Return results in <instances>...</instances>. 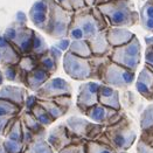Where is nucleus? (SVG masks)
I'll return each mask as SVG.
<instances>
[{
  "instance_id": "obj_27",
  "label": "nucleus",
  "mask_w": 153,
  "mask_h": 153,
  "mask_svg": "<svg viewBox=\"0 0 153 153\" xmlns=\"http://www.w3.org/2000/svg\"><path fill=\"white\" fill-rule=\"evenodd\" d=\"M38 62H39V65H40L41 68H43L45 70H47L51 75H54V74L57 71L60 60H57V59L51 54V51L48 49L43 55H41L40 57H38Z\"/></svg>"
},
{
  "instance_id": "obj_14",
  "label": "nucleus",
  "mask_w": 153,
  "mask_h": 153,
  "mask_svg": "<svg viewBox=\"0 0 153 153\" xmlns=\"http://www.w3.org/2000/svg\"><path fill=\"white\" fill-rule=\"evenodd\" d=\"M28 16L33 22V25L36 26V28L47 33L48 26H49V19H51L49 0L35 1L28 12Z\"/></svg>"
},
{
  "instance_id": "obj_23",
  "label": "nucleus",
  "mask_w": 153,
  "mask_h": 153,
  "mask_svg": "<svg viewBox=\"0 0 153 153\" xmlns=\"http://www.w3.org/2000/svg\"><path fill=\"white\" fill-rule=\"evenodd\" d=\"M24 153H56L51 144L48 143L46 134H38L35 138L30 141L28 145H26Z\"/></svg>"
},
{
  "instance_id": "obj_38",
  "label": "nucleus",
  "mask_w": 153,
  "mask_h": 153,
  "mask_svg": "<svg viewBox=\"0 0 153 153\" xmlns=\"http://www.w3.org/2000/svg\"><path fill=\"white\" fill-rule=\"evenodd\" d=\"M53 100L55 101V103H56L57 105H60L65 112H68L69 109H70L71 105H73V97H71V96H68V95L59 96V97H55V98H53Z\"/></svg>"
},
{
  "instance_id": "obj_1",
  "label": "nucleus",
  "mask_w": 153,
  "mask_h": 153,
  "mask_svg": "<svg viewBox=\"0 0 153 153\" xmlns=\"http://www.w3.org/2000/svg\"><path fill=\"white\" fill-rule=\"evenodd\" d=\"M109 27L110 25L100 8L97 6H88L74 12L68 38L70 40H89Z\"/></svg>"
},
{
  "instance_id": "obj_32",
  "label": "nucleus",
  "mask_w": 153,
  "mask_h": 153,
  "mask_svg": "<svg viewBox=\"0 0 153 153\" xmlns=\"http://www.w3.org/2000/svg\"><path fill=\"white\" fill-rule=\"evenodd\" d=\"M48 49H49V47H48V45H47L45 38H43L40 33H36V32H35V36H34V41H33L30 55L40 57L41 55H43Z\"/></svg>"
},
{
  "instance_id": "obj_22",
  "label": "nucleus",
  "mask_w": 153,
  "mask_h": 153,
  "mask_svg": "<svg viewBox=\"0 0 153 153\" xmlns=\"http://www.w3.org/2000/svg\"><path fill=\"white\" fill-rule=\"evenodd\" d=\"M0 68L2 70V74H4V77L6 81L18 83V84H22L25 87L27 73L20 68L19 64H4V65H0Z\"/></svg>"
},
{
  "instance_id": "obj_48",
  "label": "nucleus",
  "mask_w": 153,
  "mask_h": 153,
  "mask_svg": "<svg viewBox=\"0 0 153 153\" xmlns=\"http://www.w3.org/2000/svg\"><path fill=\"white\" fill-rule=\"evenodd\" d=\"M15 21L19 22V24H22V25H27V16L25 15V13L18 12L16 18H15Z\"/></svg>"
},
{
  "instance_id": "obj_36",
  "label": "nucleus",
  "mask_w": 153,
  "mask_h": 153,
  "mask_svg": "<svg viewBox=\"0 0 153 153\" xmlns=\"http://www.w3.org/2000/svg\"><path fill=\"white\" fill-rule=\"evenodd\" d=\"M153 125V104L149 105L140 116V128H150Z\"/></svg>"
},
{
  "instance_id": "obj_33",
  "label": "nucleus",
  "mask_w": 153,
  "mask_h": 153,
  "mask_svg": "<svg viewBox=\"0 0 153 153\" xmlns=\"http://www.w3.org/2000/svg\"><path fill=\"white\" fill-rule=\"evenodd\" d=\"M18 64L20 65V68H21L24 71L29 73V71H32L33 69H35L39 65L38 57H36V56H33V55H30V54L24 55V56H21V59H20V61H19Z\"/></svg>"
},
{
  "instance_id": "obj_11",
  "label": "nucleus",
  "mask_w": 153,
  "mask_h": 153,
  "mask_svg": "<svg viewBox=\"0 0 153 153\" xmlns=\"http://www.w3.org/2000/svg\"><path fill=\"white\" fill-rule=\"evenodd\" d=\"M47 140L51 144L53 150L56 153H59L61 150H63L64 147L69 146L70 144L84 140V139L76 136L64 123V124H60L54 128H51V131L47 137Z\"/></svg>"
},
{
  "instance_id": "obj_50",
  "label": "nucleus",
  "mask_w": 153,
  "mask_h": 153,
  "mask_svg": "<svg viewBox=\"0 0 153 153\" xmlns=\"http://www.w3.org/2000/svg\"><path fill=\"white\" fill-rule=\"evenodd\" d=\"M4 81H5V77H4L2 70H1V68H0V88L2 87V83H4Z\"/></svg>"
},
{
  "instance_id": "obj_43",
  "label": "nucleus",
  "mask_w": 153,
  "mask_h": 153,
  "mask_svg": "<svg viewBox=\"0 0 153 153\" xmlns=\"http://www.w3.org/2000/svg\"><path fill=\"white\" fill-rule=\"evenodd\" d=\"M70 43H71V40L67 36V38L60 39V40H59V42H57V43H55V46H56L59 49H61L63 53H65V51H69Z\"/></svg>"
},
{
  "instance_id": "obj_16",
  "label": "nucleus",
  "mask_w": 153,
  "mask_h": 153,
  "mask_svg": "<svg viewBox=\"0 0 153 153\" xmlns=\"http://www.w3.org/2000/svg\"><path fill=\"white\" fill-rule=\"evenodd\" d=\"M28 90L26 87H18V85H2L0 88V98L8 100L10 102L16 104L18 106H25V101L28 96Z\"/></svg>"
},
{
  "instance_id": "obj_26",
  "label": "nucleus",
  "mask_w": 153,
  "mask_h": 153,
  "mask_svg": "<svg viewBox=\"0 0 153 153\" xmlns=\"http://www.w3.org/2000/svg\"><path fill=\"white\" fill-rule=\"evenodd\" d=\"M69 51L84 59H90L91 56H94L88 40H71Z\"/></svg>"
},
{
  "instance_id": "obj_2",
  "label": "nucleus",
  "mask_w": 153,
  "mask_h": 153,
  "mask_svg": "<svg viewBox=\"0 0 153 153\" xmlns=\"http://www.w3.org/2000/svg\"><path fill=\"white\" fill-rule=\"evenodd\" d=\"M137 139V133L133 128L131 119L124 116L115 124L106 125L102 134L96 139L112 146L119 153H126Z\"/></svg>"
},
{
  "instance_id": "obj_10",
  "label": "nucleus",
  "mask_w": 153,
  "mask_h": 153,
  "mask_svg": "<svg viewBox=\"0 0 153 153\" xmlns=\"http://www.w3.org/2000/svg\"><path fill=\"white\" fill-rule=\"evenodd\" d=\"M124 111L122 110H115L112 108L105 106L101 103H97L95 105H92L88 110H85L83 112V115L88 117L90 120L98 123V124H103V125H111L115 124L116 122H118L123 116H124Z\"/></svg>"
},
{
  "instance_id": "obj_25",
  "label": "nucleus",
  "mask_w": 153,
  "mask_h": 153,
  "mask_svg": "<svg viewBox=\"0 0 153 153\" xmlns=\"http://www.w3.org/2000/svg\"><path fill=\"white\" fill-rule=\"evenodd\" d=\"M139 15L141 27L145 30L153 33V0H147L144 4Z\"/></svg>"
},
{
  "instance_id": "obj_28",
  "label": "nucleus",
  "mask_w": 153,
  "mask_h": 153,
  "mask_svg": "<svg viewBox=\"0 0 153 153\" xmlns=\"http://www.w3.org/2000/svg\"><path fill=\"white\" fill-rule=\"evenodd\" d=\"M24 111L22 108L18 106L16 104L10 102L8 100H4L0 98V117H18L21 115V112Z\"/></svg>"
},
{
  "instance_id": "obj_8",
  "label": "nucleus",
  "mask_w": 153,
  "mask_h": 153,
  "mask_svg": "<svg viewBox=\"0 0 153 153\" xmlns=\"http://www.w3.org/2000/svg\"><path fill=\"white\" fill-rule=\"evenodd\" d=\"M63 69L65 74L75 81H92V68L89 59L79 57L69 51L63 55Z\"/></svg>"
},
{
  "instance_id": "obj_44",
  "label": "nucleus",
  "mask_w": 153,
  "mask_h": 153,
  "mask_svg": "<svg viewBox=\"0 0 153 153\" xmlns=\"http://www.w3.org/2000/svg\"><path fill=\"white\" fill-rule=\"evenodd\" d=\"M137 153H153V146H150L139 139L137 144Z\"/></svg>"
},
{
  "instance_id": "obj_17",
  "label": "nucleus",
  "mask_w": 153,
  "mask_h": 153,
  "mask_svg": "<svg viewBox=\"0 0 153 153\" xmlns=\"http://www.w3.org/2000/svg\"><path fill=\"white\" fill-rule=\"evenodd\" d=\"M98 103L115 110H122V103L119 100V91L110 85L101 83L98 90Z\"/></svg>"
},
{
  "instance_id": "obj_53",
  "label": "nucleus",
  "mask_w": 153,
  "mask_h": 153,
  "mask_svg": "<svg viewBox=\"0 0 153 153\" xmlns=\"http://www.w3.org/2000/svg\"><path fill=\"white\" fill-rule=\"evenodd\" d=\"M150 101H151V102H153V95L151 96V100H150Z\"/></svg>"
},
{
  "instance_id": "obj_42",
  "label": "nucleus",
  "mask_w": 153,
  "mask_h": 153,
  "mask_svg": "<svg viewBox=\"0 0 153 153\" xmlns=\"http://www.w3.org/2000/svg\"><path fill=\"white\" fill-rule=\"evenodd\" d=\"M144 59H145V63L149 64L153 69V46L146 45V49L144 53Z\"/></svg>"
},
{
  "instance_id": "obj_47",
  "label": "nucleus",
  "mask_w": 153,
  "mask_h": 153,
  "mask_svg": "<svg viewBox=\"0 0 153 153\" xmlns=\"http://www.w3.org/2000/svg\"><path fill=\"white\" fill-rule=\"evenodd\" d=\"M62 8L67 10V11H70V12H74L73 11V7H71V4H70V0H55Z\"/></svg>"
},
{
  "instance_id": "obj_39",
  "label": "nucleus",
  "mask_w": 153,
  "mask_h": 153,
  "mask_svg": "<svg viewBox=\"0 0 153 153\" xmlns=\"http://www.w3.org/2000/svg\"><path fill=\"white\" fill-rule=\"evenodd\" d=\"M139 139H141L145 144H147L150 146H153V125L150 126V128L141 130V134Z\"/></svg>"
},
{
  "instance_id": "obj_46",
  "label": "nucleus",
  "mask_w": 153,
  "mask_h": 153,
  "mask_svg": "<svg viewBox=\"0 0 153 153\" xmlns=\"http://www.w3.org/2000/svg\"><path fill=\"white\" fill-rule=\"evenodd\" d=\"M11 118L8 117H0V137H4V133H5V128L7 123L10 122Z\"/></svg>"
},
{
  "instance_id": "obj_34",
  "label": "nucleus",
  "mask_w": 153,
  "mask_h": 153,
  "mask_svg": "<svg viewBox=\"0 0 153 153\" xmlns=\"http://www.w3.org/2000/svg\"><path fill=\"white\" fill-rule=\"evenodd\" d=\"M2 144L7 153H24L26 147V145L22 141L14 140L10 138H6L5 140H2Z\"/></svg>"
},
{
  "instance_id": "obj_52",
  "label": "nucleus",
  "mask_w": 153,
  "mask_h": 153,
  "mask_svg": "<svg viewBox=\"0 0 153 153\" xmlns=\"http://www.w3.org/2000/svg\"><path fill=\"white\" fill-rule=\"evenodd\" d=\"M0 153H7L5 147H4V144H2V140L0 141Z\"/></svg>"
},
{
  "instance_id": "obj_4",
  "label": "nucleus",
  "mask_w": 153,
  "mask_h": 153,
  "mask_svg": "<svg viewBox=\"0 0 153 153\" xmlns=\"http://www.w3.org/2000/svg\"><path fill=\"white\" fill-rule=\"evenodd\" d=\"M100 82L116 89H128L136 82V71L116 63L110 59L103 68Z\"/></svg>"
},
{
  "instance_id": "obj_18",
  "label": "nucleus",
  "mask_w": 153,
  "mask_h": 153,
  "mask_svg": "<svg viewBox=\"0 0 153 153\" xmlns=\"http://www.w3.org/2000/svg\"><path fill=\"white\" fill-rule=\"evenodd\" d=\"M51 78V75L45 70L43 68H41L40 65H38L35 69H33L32 71L27 73L26 76V82L25 87L30 91H36L39 90L47 81H49Z\"/></svg>"
},
{
  "instance_id": "obj_3",
  "label": "nucleus",
  "mask_w": 153,
  "mask_h": 153,
  "mask_svg": "<svg viewBox=\"0 0 153 153\" xmlns=\"http://www.w3.org/2000/svg\"><path fill=\"white\" fill-rule=\"evenodd\" d=\"M111 27L128 28L140 22V15L131 0H111L97 5Z\"/></svg>"
},
{
  "instance_id": "obj_24",
  "label": "nucleus",
  "mask_w": 153,
  "mask_h": 153,
  "mask_svg": "<svg viewBox=\"0 0 153 153\" xmlns=\"http://www.w3.org/2000/svg\"><path fill=\"white\" fill-rule=\"evenodd\" d=\"M20 118H21L22 124L26 125L32 132H34L36 136L38 134H46V126H43L30 111L24 110L20 115Z\"/></svg>"
},
{
  "instance_id": "obj_40",
  "label": "nucleus",
  "mask_w": 153,
  "mask_h": 153,
  "mask_svg": "<svg viewBox=\"0 0 153 153\" xmlns=\"http://www.w3.org/2000/svg\"><path fill=\"white\" fill-rule=\"evenodd\" d=\"M35 136H36V134H35L34 132H32L26 125L22 124V143H24L25 145H28L30 141L35 138Z\"/></svg>"
},
{
  "instance_id": "obj_29",
  "label": "nucleus",
  "mask_w": 153,
  "mask_h": 153,
  "mask_svg": "<svg viewBox=\"0 0 153 153\" xmlns=\"http://www.w3.org/2000/svg\"><path fill=\"white\" fill-rule=\"evenodd\" d=\"M39 104H41V105L46 109V111H47L55 120L59 119V118H61V117H63V116L67 114L60 105H57V104L55 103L54 100H39Z\"/></svg>"
},
{
  "instance_id": "obj_12",
  "label": "nucleus",
  "mask_w": 153,
  "mask_h": 153,
  "mask_svg": "<svg viewBox=\"0 0 153 153\" xmlns=\"http://www.w3.org/2000/svg\"><path fill=\"white\" fill-rule=\"evenodd\" d=\"M71 96L73 88L69 82L61 77H55L47 81L41 88L35 91V96L39 100H53L59 96Z\"/></svg>"
},
{
  "instance_id": "obj_35",
  "label": "nucleus",
  "mask_w": 153,
  "mask_h": 153,
  "mask_svg": "<svg viewBox=\"0 0 153 153\" xmlns=\"http://www.w3.org/2000/svg\"><path fill=\"white\" fill-rule=\"evenodd\" d=\"M6 138H10V139H14V140H19L22 141V122H21V118L20 116L16 117L14 124L12 125L11 130L8 131Z\"/></svg>"
},
{
  "instance_id": "obj_5",
  "label": "nucleus",
  "mask_w": 153,
  "mask_h": 153,
  "mask_svg": "<svg viewBox=\"0 0 153 153\" xmlns=\"http://www.w3.org/2000/svg\"><path fill=\"white\" fill-rule=\"evenodd\" d=\"M110 59L132 71H137L141 62V43L139 39L134 36L128 43L114 48Z\"/></svg>"
},
{
  "instance_id": "obj_31",
  "label": "nucleus",
  "mask_w": 153,
  "mask_h": 153,
  "mask_svg": "<svg viewBox=\"0 0 153 153\" xmlns=\"http://www.w3.org/2000/svg\"><path fill=\"white\" fill-rule=\"evenodd\" d=\"M30 112L34 115V117L38 119L43 126H49V125H51V124L55 122V119L46 111V109H45L41 104H39V102H38V104L30 110Z\"/></svg>"
},
{
  "instance_id": "obj_45",
  "label": "nucleus",
  "mask_w": 153,
  "mask_h": 153,
  "mask_svg": "<svg viewBox=\"0 0 153 153\" xmlns=\"http://www.w3.org/2000/svg\"><path fill=\"white\" fill-rule=\"evenodd\" d=\"M70 4H71V7H73L74 12H77L79 10H83V8L88 7L85 0H70Z\"/></svg>"
},
{
  "instance_id": "obj_51",
  "label": "nucleus",
  "mask_w": 153,
  "mask_h": 153,
  "mask_svg": "<svg viewBox=\"0 0 153 153\" xmlns=\"http://www.w3.org/2000/svg\"><path fill=\"white\" fill-rule=\"evenodd\" d=\"M88 6H96V0H85Z\"/></svg>"
},
{
  "instance_id": "obj_20",
  "label": "nucleus",
  "mask_w": 153,
  "mask_h": 153,
  "mask_svg": "<svg viewBox=\"0 0 153 153\" xmlns=\"http://www.w3.org/2000/svg\"><path fill=\"white\" fill-rule=\"evenodd\" d=\"M106 36H108V40H109V43L114 48H116V47L123 46V45L130 42L136 35L131 30H128V28H124V27H111L110 26L106 29Z\"/></svg>"
},
{
  "instance_id": "obj_21",
  "label": "nucleus",
  "mask_w": 153,
  "mask_h": 153,
  "mask_svg": "<svg viewBox=\"0 0 153 153\" xmlns=\"http://www.w3.org/2000/svg\"><path fill=\"white\" fill-rule=\"evenodd\" d=\"M21 55L15 51L11 42L4 35H0V65L19 63Z\"/></svg>"
},
{
  "instance_id": "obj_15",
  "label": "nucleus",
  "mask_w": 153,
  "mask_h": 153,
  "mask_svg": "<svg viewBox=\"0 0 153 153\" xmlns=\"http://www.w3.org/2000/svg\"><path fill=\"white\" fill-rule=\"evenodd\" d=\"M134 83L138 94L145 100L150 101L153 95V69L149 64H144Z\"/></svg>"
},
{
  "instance_id": "obj_54",
  "label": "nucleus",
  "mask_w": 153,
  "mask_h": 153,
  "mask_svg": "<svg viewBox=\"0 0 153 153\" xmlns=\"http://www.w3.org/2000/svg\"><path fill=\"white\" fill-rule=\"evenodd\" d=\"M0 141H1V139H0Z\"/></svg>"
},
{
  "instance_id": "obj_41",
  "label": "nucleus",
  "mask_w": 153,
  "mask_h": 153,
  "mask_svg": "<svg viewBox=\"0 0 153 153\" xmlns=\"http://www.w3.org/2000/svg\"><path fill=\"white\" fill-rule=\"evenodd\" d=\"M39 102V98L35 95H28L27 98L25 101V106H24V110L25 111H30Z\"/></svg>"
},
{
  "instance_id": "obj_9",
  "label": "nucleus",
  "mask_w": 153,
  "mask_h": 153,
  "mask_svg": "<svg viewBox=\"0 0 153 153\" xmlns=\"http://www.w3.org/2000/svg\"><path fill=\"white\" fill-rule=\"evenodd\" d=\"M67 126L84 140H96L105 130V125L79 117H70L65 120Z\"/></svg>"
},
{
  "instance_id": "obj_30",
  "label": "nucleus",
  "mask_w": 153,
  "mask_h": 153,
  "mask_svg": "<svg viewBox=\"0 0 153 153\" xmlns=\"http://www.w3.org/2000/svg\"><path fill=\"white\" fill-rule=\"evenodd\" d=\"M87 153H119L105 143L98 140H87Z\"/></svg>"
},
{
  "instance_id": "obj_7",
  "label": "nucleus",
  "mask_w": 153,
  "mask_h": 153,
  "mask_svg": "<svg viewBox=\"0 0 153 153\" xmlns=\"http://www.w3.org/2000/svg\"><path fill=\"white\" fill-rule=\"evenodd\" d=\"M51 19L46 34L55 39H63L68 36V30L71 25L74 12L62 8L55 0H49Z\"/></svg>"
},
{
  "instance_id": "obj_49",
  "label": "nucleus",
  "mask_w": 153,
  "mask_h": 153,
  "mask_svg": "<svg viewBox=\"0 0 153 153\" xmlns=\"http://www.w3.org/2000/svg\"><path fill=\"white\" fill-rule=\"evenodd\" d=\"M145 42H146V45H151V46H153V35H151V36H146V38H145Z\"/></svg>"
},
{
  "instance_id": "obj_19",
  "label": "nucleus",
  "mask_w": 153,
  "mask_h": 153,
  "mask_svg": "<svg viewBox=\"0 0 153 153\" xmlns=\"http://www.w3.org/2000/svg\"><path fill=\"white\" fill-rule=\"evenodd\" d=\"M90 43L91 51L95 56H106L110 55L114 47L109 43V40L106 36V29L101 30L98 34H96L94 38L88 40Z\"/></svg>"
},
{
  "instance_id": "obj_13",
  "label": "nucleus",
  "mask_w": 153,
  "mask_h": 153,
  "mask_svg": "<svg viewBox=\"0 0 153 153\" xmlns=\"http://www.w3.org/2000/svg\"><path fill=\"white\" fill-rule=\"evenodd\" d=\"M101 87V82L89 81L84 82L79 85L76 98V106L79 112H84L92 105L98 103V90Z\"/></svg>"
},
{
  "instance_id": "obj_6",
  "label": "nucleus",
  "mask_w": 153,
  "mask_h": 153,
  "mask_svg": "<svg viewBox=\"0 0 153 153\" xmlns=\"http://www.w3.org/2000/svg\"><path fill=\"white\" fill-rule=\"evenodd\" d=\"M2 35L11 42V45L21 56L30 54L35 36L34 29L27 27V25L14 21L12 25H10L5 29Z\"/></svg>"
},
{
  "instance_id": "obj_37",
  "label": "nucleus",
  "mask_w": 153,
  "mask_h": 153,
  "mask_svg": "<svg viewBox=\"0 0 153 153\" xmlns=\"http://www.w3.org/2000/svg\"><path fill=\"white\" fill-rule=\"evenodd\" d=\"M59 153H87V140H81L70 144Z\"/></svg>"
}]
</instances>
